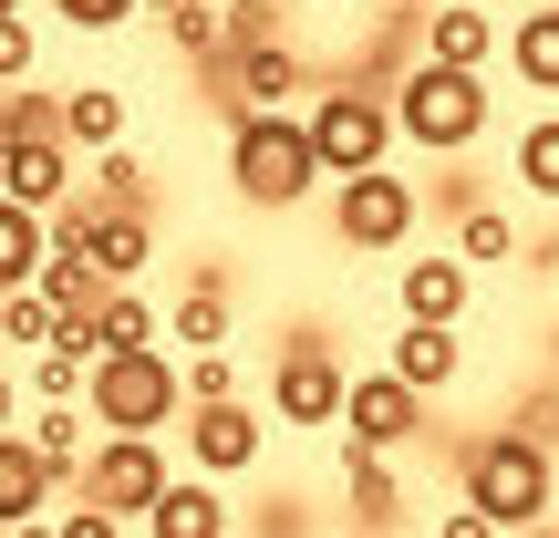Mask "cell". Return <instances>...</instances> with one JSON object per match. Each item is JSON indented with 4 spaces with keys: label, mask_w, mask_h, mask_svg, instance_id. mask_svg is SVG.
<instances>
[{
    "label": "cell",
    "mask_w": 559,
    "mask_h": 538,
    "mask_svg": "<svg viewBox=\"0 0 559 538\" xmlns=\"http://www.w3.org/2000/svg\"><path fill=\"white\" fill-rule=\"evenodd\" d=\"M456 507H477L498 538H528L559 507V456L528 425H498V435H477L466 445V466H456Z\"/></svg>",
    "instance_id": "1"
},
{
    "label": "cell",
    "mask_w": 559,
    "mask_h": 538,
    "mask_svg": "<svg viewBox=\"0 0 559 538\" xmlns=\"http://www.w3.org/2000/svg\"><path fill=\"white\" fill-rule=\"evenodd\" d=\"M228 187H239L249 207H270V218H290V207H311L332 177H321L300 115H239L228 124Z\"/></svg>",
    "instance_id": "2"
},
{
    "label": "cell",
    "mask_w": 559,
    "mask_h": 538,
    "mask_svg": "<svg viewBox=\"0 0 559 538\" xmlns=\"http://www.w3.org/2000/svg\"><path fill=\"white\" fill-rule=\"evenodd\" d=\"M83 415H94V435H177L187 425L177 352H104L83 373Z\"/></svg>",
    "instance_id": "3"
},
{
    "label": "cell",
    "mask_w": 559,
    "mask_h": 538,
    "mask_svg": "<svg viewBox=\"0 0 559 538\" xmlns=\"http://www.w3.org/2000/svg\"><path fill=\"white\" fill-rule=\"evenodd\" d=\"M487 115H498L487 73H445V62H415V73L394 83V145H415V156H466V145L487 135Z\"/></svg>",
    "instance_id": "4"
},
{
    "label": "cell",
    "mask_w": 559,
    "mask_h": 538,
    "mask_svg": "<svg viewBox=\"0 0 559 538\" xmlns=\"http://www.w3.org/2000/svg\"><path fill=\"white\" fill-rule=\"evenodd\" d=\"M300 124H311V156L321 177H373L383 156H394V94H373V83H311V104H300Z\"/></svg>",
    "instance_id": "5"
},
{
    "label": "cell",
    "mask_w": 559,
    "mask_h": 538,
    "mask_svg": "<svg viewBox=\"0 0 559 538\" xmlns=\"http://www.w3.org/2000/svg\"><path fill=\"white\" fill-rule=\"evenodd\" d=\"M52 249L62 260H94L104 290H135L145 270H156V218H124V207H94L73 187V198L52 207Z\"/></svg>",
    "instance_id": "6"
},
{
    "label": "cell",
    "mask_w": 559,
    "mask_h": 538,
    "mask_svg": "<svg viewBox=\"0 0 559 538\" xmlns=\"http://www.w3.org/2000/svg\"><path fill=\"white\" fill-rule=\"evenodd\" d=\"M177 487V456H166V435H94V456H83V477H73V498L83 507H104V518H124V528H145V507Z\"/></svg>",
    "instance_id": "7"
},
{
    "label": "cell",
    "mask_w": 559,
    "mask_h": 538,
    "mask_svg": "<svg viewBox=\"0 0 559 538\" xmlns=\"http://www.w3.org/2000/svg\"><path fill=\"white\" fill-rule=\"evenodd\" d=\"M415 218H425V198H415V177H394V166L332 187V239L362 249V260H394V249L415 239Z\"/></svg>",
    "instance_id": "8"
},
{
    "label": "cell",
    "mask_w": 559,
    "mask_h": 538,
    "mask_svg": "<svg viewBox=\"0 0 559 538\" xmlns=\"http://www.w3.org/2000/svg\"><path fill=\"white\" fill-rule=\"evenodd\" d=\"M342 394H353V362L321 332H300V342L270 352V425H342Z\"/></svg>",
    "instance_id": "9"
},
{
    "label": "cell",
    "mask_w": 559,
    "mask_h": 538,
    "mask_svg": "<svg viewBox=\"0 0 559 538\" xmlns=\"http://www.w3.org/2000/svg\"><path fill=\"white\" fill-rule=\"evenodd\" d=\"M239 342V270L228 260H198L187 270V290L166 300V352L198 362V352H228Z\"/></svg>",
    "instance_id": "10"
},
{
    "label": "cell",
    "mask_w": 559,
    "mask_h": 538,
    "mask_svg": "<svg viewBox=\"0 0 559 538\" xmlns=\"http://www.w3.org/2000/svg\"><path fill=\"white\" fill-rule=\"evenodd\" d=\"M177 435H187V477H207V487L249 477L270 456V415H249V404H198Z\"/></svg>",
    "instance_id": "11"
},
{
    "label": "cell",
    "mask_w": 559,
    "mask_h": 538,
    "mask_svg": "<svg viewBox=\"0 0 559 538\" xmlns=\"http://www.w3.org/2000/svg\"><path fill=\"white\" fill-rule=\"evenodd\" d=\"M415 435H425V394H404L394 373H353V394H342V445H362V456H404Z\"/></svg>",
    "instance_id": "12"
},
{
    "label": "cell",
    "mask_w": 559,
    "mask_h": 538,
    "mask_svg": "<svg viewBox=\"0 0 559 538\" xmlns=\"http://www.w3.org/2000/svg\"><path fill=\"white\" fill-rule=\"evenodd\" d=\"M290 94H311V62H300V41H260V52L228 62L218 115H228V124H239V115H290Z\"/></svg>",
    "instance_id": "13"
},
{
    "label": "cell",
    "mask_w": 559,
    "mask_h": 538,
    "mask_svg": "<svg viewBox=\"0 0 559 538\" xmlns=\"http://www.w3.org/2000/svg\"><path fill=\"white\" fill-rule=\"evenodd\" d=\"M73 177H83V166H73V145H62V135H32V145L0 156V198L32 207V218H52V207L73 198Z\"/></svg>",
    "instance_id": "14"
},
{
    "label": "cell",
    "mask_w": 559,
    "mask_h": 538,
    "mask_svg": "<svg viewBox=\"0 0 559 538\" xmlns=\"http://www.w3.org/2000/svg\"><path fill=\"white\" fill-rule=\"evenodd\" d=\"M145 538H239V507H228V487H207V477L177 466V487L145 507Z\"/></svg>",
    "instance_id": "15"
},
{
    "label": "cell",
    "mask_w": 559,
    "mask_h": 538,
    "mask_svg": "<svg viewBox=\"0 0 559 538\" xmlns=\"http://www.w3.org/2000/svg\"><path fill=\"white\" fill-rule=\"evenodd\" d=\"M52 124L73 156H104V145H124V124H135V104L115 94V83H62L52 94Z\"/></svg>",
    "instance_id": "16"
},
{
    "label": "cell",
    "mask_w": 559,
    "mask_h": 538,
    "mask_svg": "<svg viewBox=\"0 0 559 538\" xmlns=\"http://www.w3.org/2000/svg\"><path fill=\"white\" fill-rule=\"evenodd\" d=\"M466 300H477V270H466L456 249H436V260H404V321H436V332H456Z\"/></svg>",
    "instance_id": "17"
},
{
    "label": "cell",
    "mask_w": 559,
    "mask_h": 538,
    "mask_svg": "<svg viewBox=\"0 0 559 538\" xmlns=\"http://www.w3.org/2000/svg\"><path fill=\"white\" fill-rule=\"evenodd\" d=\"M383 373H394L404 394H445V383L466 373V342H456V332H436V321H404L394 352H383Z\"/></svg>",
    "instance_id": "18"
},
{
    "label": "cell",
    "mask_w": 559,
    "mask_h": 538,
    "mask_svg": "<svg viewBox=\"0 0 559 538\" xmlns=\"http://www.w3.org/2000/svg\"><path fill=\"white\" fill-rule=\"evenodd\" d=\"M425 62H445V73H487V62H498V21H487L477 0L425 11Z\"/></svg>",
    "instance_id": "19"
},
{
    "label": "cell",
    "mask_w": 559,
    "mask_h": 538,
    "mask_svg": "<svg viewBox=\"0 0 559 538\" xmlns=\"http://www.w3.org/2000/svg\"><path fill=\"white\" fill-rule=\"evenodd\" d=\"M21 445H32V456L52 466V487L73 498L83 456H94V415H83V404H32V425H21Z\"/></svg>",
    "instance_id": "20"
},
{
    "label": "cell",
    "mask_w": 559,
    "mask_h": 538,
    "mask_svg": "<svg viewBox=\"0 0 559 538\" xmlns=\"http://www.w3.org/2000/svg\"><path fill=\"white\" fill-rule=\"evenodd\" d=\"M52 498H62V487H52V466H41L21 435H0V538H11V528H32V518H52Z\"/></svg>",
    "instance_id": "21"
},
{
    "label": "cell",
    "mask_w": 559,
    "mask_h": 538,
    "mask_svg": "<svg viewBox=\"0 0 559 538\" xmlns=\"http://www.w3.org/2000/svg\"><path fill=\"white\" fill-rule=\"evenodd\" d=\"M342 498H353V528H394V518H404V477H394V456H362V445H342Z\"/></svg>",
    "instance_id": "22"
},
{
    "label": "cell",
    "mask_w": 559,
    "mask_h": 538,
    "mask_svg": "<svg viewBox=\"0 0 559 538\" xmlns=\"http://www.w3.org/2000/svg\"><path fill=\"white\" fill-rule=\"evenodd\" d=\"M83 198H94V207H124V218H156V187H145V156H135V145L83 156Z\"/></svg>",
    "instance_id": "23"
},
{
    "label": "cell",
    "mask_w": 559,
    "mask_h": 538,
    "mask_svg": "<svg viewBox=\"0 0 559 538\" xmlns=\"http://www.w3.org/2000/svg\"><path fill=\"white\" fill-rule=\"evenodd\" d=\"M508 177H519L528 207H559V115H528L519 145H508Z\"/></svg>",
    "instance_id": "24"
},
{
    "label": "cell",
    "mask_w": 559,
    "mask_h": 538,
    "mask_svg": "<svg viewBox=\"0 0 559 538\" xmlns=\"http://www.w3.org/2000/svg\"><path fill=\"white\" fill-rule=\"evenodd\" d=\"M41 260H52V218H32V207L0 198V290H32Z\"/></svg>",
    "instance_id": "25"
},
{
    "label": "cell",
    "mask_w": 559,
    "mask_h": 538,
    "mask_svg": "<svg viewBox=\"0 0 559 538\" xmlns=\"http://www.w3.org/2000/svg\"><path fill=\"white\" fill-rule=\"evenodd\" d=\"M508 73H519L528 94H559V0H549V11H528L519 32H508Z\"/></svg>",
    "instance_id": "26"
},
{
    "label": "cell",
    "mask_w": 559,
    "mask_h": 538,
    "mask_svg": "<svg viewBox=\"0 0 559 538\" xmlns=\"http://www.w3.org/2000/svg\"><path fill=\"white\" fill-rule=\"evenodd\" d=\"M166 52H177V62H218V73H228V11H218V0L166 11Z\"/></svg>",
    "instance_id": "27"
},
{
    "label": "cell",
    "mask_w": 559,
    "mask_h": 538,
    "mask_svg": "<svg viewBox=\"0 0 559 538\" xmlns=\"http://www.w3.org/2000/svg\"><path fill=\"white\" fill-rule=\"evenodd\" d=\"M445 249H456L466 270H487V260H519V218H508V207H466Z\"/></svg>",
    "instance_id": "28"
},
{
    "label": "cell",
    "mask_w": 559,
    "mask_h": 538,
    "mask_svg": "<svg viewBox=\"0 0 559 538\" xmlns=\"http://www.w3.org/2000/svg\"><path fill=\"white\" fill-rule=\"evenodd\" d=\"M0 342H11V352H52V342H62V321H52V300H41V290H0Z\"/></svg>",
    "instance_id": "29"
},
{
    "label": "cell",
    "mask_w": 559,
    "mask_h": 538,
    "mask_svg": "<svg viewBox=\"0 0 559 538\" xmlns=\"http://www.w3.org/2000/svg\"><path fill=\"white\" fill-rule=\"evenodd\" d=\"M187 373V415L198 404H239V352H198V362H177Z\"/></svg>",
    "instance_id": "30"
},
{
    "label": "cell",
    "mask_w": 559,
    "mask_h": 538,
    "mask_svg": "<svg viewBox=\"0 0 559 538\" xmlns=\"http://www.w3.org/2000/svg\"><path fill=\"white\" fill-rule=\"evenodd\" d=\"M83 373H94V362H83V352H62V342H52V352L32 362V404H83Z\"/></svg>",
    "instance_id": "31"
},
{
    "label": "cell",
    "mask_w": 559,
    "mask_h": 538,
    "mask_svg": "<svg viewBox=\"0 0 559 538\" xmlns=\"http://www.w3.org/2000/svg\"><path fill=\"white\" fill-rule=\"evenodd\" d=\"M41 11H52L62 32H94V41H104V32H124V21H135L145 0H41Z\"/></svg>",
    "instance_id": "32"
},
{
    "label": "cell",
    "mask_w": 559,
    "mask_h": 538,
    "mask_svg": "<svg viewBox=\"0 0 559 538\" xmlns=\"http://www.w3.org/2000/svg\"><path fill=\"white\" fill-rule=\"evenodd\" d=\"M260 41H280V0H228V62L260 52Z\"/></svg>",
    "instance_id": "33"
},
{
    "label": "cell",
    "mask_w": 559,
    "mask_h": 538,
    "mask_svg": "<svg viewBox=\"0 0 559 538\" xmlns=\"http://www.w3.org/2000/svg\"><path fill=\"white\" fill-rule=\"evenodd\" d=\"M32 62H41V32H32V21H0V94H21Z\"/></svg>",
    "instance_id": "34"
},
{
    "label": "cell",
    "mask_w": 559,
    "mask_h": 538,
    "mask_svg": "<svg viewBox=\"0 0 559 538\" xmlns=\"http://www.w3.org/2000/svg\"><path fill=\"white\" fill-rule=\"evenodd\" d=\"M52 538H124V518H104V507L62 498V507H52Z\"/></svg>",
    "instance_id": "35"
},
{
    "label": "cell",
    "mask_w": 559,
    "mask_h": 538,
    "mask_svg": "<svg viewBox=\"0 0 559 538\" xmlns=\"http://www.w3.org/2000/svg\"><path fill=\"white\" fill-rule=\"evenodd\" d=\"M436 538H498V528H487L477 507H445V518H436Z\"/></svg>",
    "instance_id": "36"
},
{
    "label": "cell",
    "mask_w": 559,
    "mask_h": 538,
    "mask_svg": "<svg viewBox=\"0 0 559 538\" xmlns=\"http://www.w3.org/2000/svg\"><path fill=\"white\" fill-rule=\"evenodd\" d=\"M0 435H21V373L0 362Z\"/></svg>",
    "instance_id": "37"
},
{
    "label": "cell",
    "mask_w": 559,
    "mask_h": 538,
    "mask_svg": "<svg viewBox=\"0 0 559 538\" xmlns=\"http://www.w3.org/2000/svg\"><path fill=\"white\" fill-rule=\"evenodd\" d=\"M0 21H32V0H0Z\"/></svg>",
    "instance_id": "38"
},
{
    "label": "cell",
    "mask_w": 559,
    "mask_h": 538,
    "mask_svg": "<svg viewBox=\"0 0 559 538\" xmlns=\"http://www.w3.org/2000/svg\"><path fill=\"white\" fill-rule=\"evenodd\" d=\"M11 538H52V518H32V528H11Z\"/></svg>",
    "instance_id": "39"
},
{
    "label": "cell",
    "mask_w": 559,
    "mask_h": 538,
    "mask_svg": "<svg viewBox=\"0 0 559 538\" xmlns=\"http://www.w3.org/2000/svg\"><path fill=\"white\" fill-rule=\"evenodd\" d=\"M332 538H394V528H332Z\"/></svg>",
    "instance_id": "40"
},
{
    "label": "cell",
    "mask_w": 559,
    "mask_h": 538,
    "mask_svg": "<svg viewBox=\"0 0 559 538\" xmlns=\"http://www.w3.org/2000/svg\"><path fill=\"white\" fill-rule=\"evenodd\" d=\"M145 11H187V0H145Z\"/></svg>",
    "instance_id": "41"
},
{
    "label": "cell",
    "mask_w": 559,
    "mask_h": 538,
    "mask_svg": "<svg viewBox=\"0 0 559 538\" xmlns=\"http://www.w3.org/2000/svg\"><path fill=\"white\" fill-rule=\"evenodd\" d=\"M383 11H415V0H383Z\"/></svg>",
    "instance_id": "42"
}]
</instances>
